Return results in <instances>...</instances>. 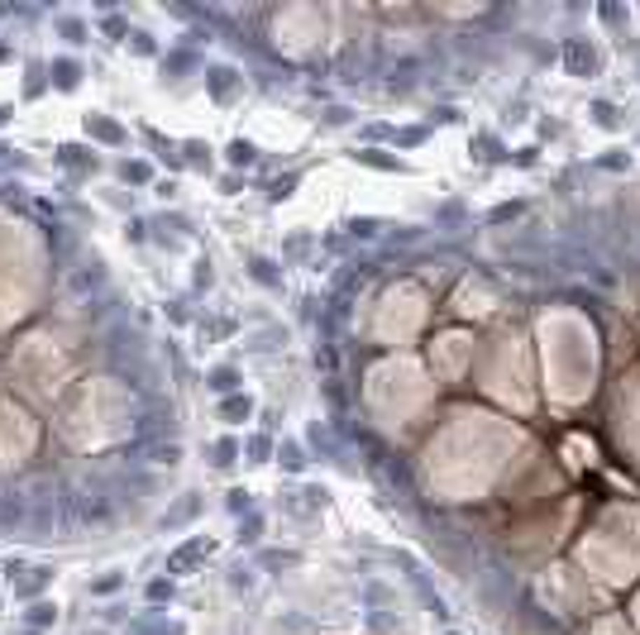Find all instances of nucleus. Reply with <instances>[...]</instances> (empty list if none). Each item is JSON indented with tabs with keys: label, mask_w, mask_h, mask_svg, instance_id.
<instances>
[{
	"label": "nucleus",
	"mask_w": 640,
	"mask_h": 635,
	"mask_svg": "<svg viewBox=\"0 0 640 635\" xmlns=\"http://www.w3.org/2000/svg\"><path fill=\"white\" fill-rule=\"evenodd\" d=\"M564 62L573 67V77H597V72H602L597 48H592V43H583V39H569V43H564Z\"/></svg>",
	"instance_id": "nucleus-1"
},
{
	"label": "nucleus",
	"mask_w": 640,
	"mask_h": 635,
	"mask_svg": "<svg viewBox=\"0 0 640 635\" xmlns=\"http://www.w3.org/2000/svg\"><path fill=\"white\" fill-rule=\"evenodd\" d=\"M211 550H215L211 540H206V535H196V540H187V545H182V550H177V554L167 559V568H172V573H187L191 564H201V559L211 554Z\"/></svg>",
	"instance_id": "nucleus-2"
},
{
	"label": "nucleus",
	"mask_w": 640,
	"mask_h": 635,
	"mask_svg": "<svg viewBox=\"0 0 640 635\" xmlns=\"http://www.w3.org/2000/svg\"><path fill=\"white\" fill-rule=\"evenodd\" d=\"M354 162H363V167H377V172H406V162L392 158V153H382V148H359Z\"/></svg>",
	"instance_id": "nucleus-3"
},
{
	"label": "nucleus",
	"mask_w": 640,
	"mask_h": 635,
	"mask_svg": "<svg viewBox=\"0 0 640 635\" xmlns=\"http://www.w3.org/2000/svg\"><path fill=\"white\" fill-rule=\"evenodd\" d=\"M206 382H211V392H220V397H235V392H239V382H244V372L225 363V368H211V377H206Z\"/></svg>",
	"instance_id": "nucleus-4"
},
{
	"label": "nucleus",
	"mask_w": 640,
	"mask_h": 635,
	"mask_svg": "<svg viewBox=\"0 0 640 635\" xmlns=\"http://www.w3.org/2000/svg\"><path fill=\"white\" fill-rule=\"evenodd\" d=\"M86 134H96V139H106V144H125V130L106 120V115H86Z\"/></svg>",
	"instance_id": "nucleus-5"
},
{
	"label": "nucleus",
	"mask_w": 640,
	"mask_h": 635,
	"mask_svg": "<svg viewBox=\"0 0 640 635\" xmlns=\"http://www.w3.org/2000/svg\"><path fill=\"white\" fill-rule=\"evenodd\" d=\"M220 416H225V421H249V416H253V397H244V392H235V397H225L220 401Z\"/></svg>",
	"instance_id": "nucleus-6"
},
{
	"label": "nucleus",
	"mask_w": 640,
	"mask_h": 635,
	"mask_svg": "<svg viewBox=\"0 0 640 635\" xmlns=\"http://www.w3.org/2000/svg\"><path fill=\"white\" fill-rule=\"evenodd\" d=\"M77 81H81V67L72 57H57L53 62V86L57 91H77Z\"/></svg>",
	"instance_id": "nucleus-7"
},
{
	"label": "nucleus",
	"mask_w": 640,
	"mask_h": 635,
	"mask_svg": "<svg viewBox=\"0 0 640 635\" xmlns=\"http://www.w3.org/2000/svg\"><path fill=\"white\" fill-rule=\"evenodd\" d=\"M225 162H230V167H253V162H258V148H253L249 139H235V144L225 148Z\"/></svg>",
	"instance_id": "nucleus-8"
},
{
	"label": "nucleus",
	"mask_w": 640,
	"mask_h": 635,
	"mask_svg": "<svg viewBox=\"0 0 640 635\" xmlns=\"http://www.w3.org/2000/svg\"><path fill=\"white\" fill-rule=\"evenodd\" d=\"M249 272H253V282H263V287H282V272H272V263L267 258H249Z\"/></svg>",
	"instance_id": "nucleus-9"
},
{
	"label": "nucleus",
	"mask_w": 640,
	"mask_h": 635,
	"mask_svg": "<svg viewBox=\"0 0 640 635\" xmlns=\"http://www.w3.org/2000/svg\"><path fill=\"white\" fill-rule=\"evenodd\" d=\"M57 158L67 162V167H96V153H86V148H77V144H62Z\"/></svg>",
	"instance_id": "nucleus-10"
},
{
	"label": "nucleus",
	"mask_w": 640,
	"mask_h": 635,
	"mask_svg": "<svg viewBox=\"0 0 640 635\" xmlns=\"http://www.w3.org/2000/svg\"><path fill=\"white\" fill-rule=\"evenodd\" d=\"M235 81H239V77H235V67H211V96H220V101H225Z\"/></svg>",
	"instance_id": "nucleus-11"
},
{
	"label": "nucleus",
	"mask_w": 640,
	"mask_h": 635,
	"mask_svg": "<svg viewBox=\"0 0 640 635\" xmlns=\"http://www.w3.org/2000/svg\"><path fill=\"white\" fill-rule=\"evenodd\" d=\"M592 120H597L602 130H616V125H621V110H616L612 101H592Z\"/></svg>",
	"instance_id": "nucleus-12"
},
{
	"label": "nucleus",
	"mask_w": 640,
	"mask_h": 635,
	"mask_svg": "<svg viewBox=\"0 0 640 635\" xmlns=\"http://www.w3.org/2000/svg\"><path fill=\"white\" fill-rule=\"evenodd\" d=\"M211 463L215 468H230V463H235V459H239V445H235V440H220V445H211Z\"/></svg>",
	"instance_id": "nucleus-13"
},
{
	"label": "nucleus",
	"mask_w": 640,
	"mask_h": 635,
	"mask_svg": "<svg viewBox=\"0 0 640 635\" xmlns=\"http://www.w3.org/2000/svg\"><path fill=\"white\" fill-rule=\"evenodd\" d=\"M196 511H201V502H196V492H187V502L177 506V511H167L162 526H177V521H187V516H196Z\"/></svg>",
	"instance_id": "nucleus-14"
},
{
	"label": "nucleus",
	"mask_w": 640,
	"mask_h": 635,
	"mask_svg": "<svg viewBox=\"0 0 640 635\" xmlns=\"http://www.w3.org/2000/svg\"><path fill=\"white\" fill-rule=\"evenodd\" d=\"M53 621H57L53 602H34V607H29V626H53Z\"/></svg>",
	"instance_id": "nucleus-15"
},
{
	"label": "nucleus",
	"mask_w": 640,
	"mask_h": 635,
	"mask_svg": "<svg viewBox=\"0 0 640 635\" xmlns=\"http://www.w3.org/2000/svg\"><path fill=\"white\" fill-rule=\"evenodd\" d=\"M182 148H187V162H191V167H211V148H206L201 139H187Z\"/></svg>",
	"instance_id": "nucleus-16"
},
{
	"label": "nucleus",
	"mask_w": 640,
	"mask_h": 635,
	"mask_svg": "<svg viewBox=\"0 0 640 635\" xmlns=\"http://www.w3.org/2000/svg\"><path fill=\"white\" fill-rule=\"evenodd\" d=\"M516 215H526V201H502L487 220H492V225H507V220H516Z\"/></svg>",
	"instance_id": "nucleus-17"
},
{
	"label": "nucleus",
	"mask_w": 640,
	"mask_h": 635,
	"mask_svg": "<svg viewBox=\"0 0 640 635\" xmlns=\"http://www.w3.org/2000/svg\"><path fill=\"white\" fill-rule=\"evenodd\" d=\"M244 449L253 454V463H267V454H272V440H267V435H249V440H244Z\"/></svg>",
	"instance_id": "nucleus-18"
},
{
	"label": "nucleus",
	"mask_w": 640,
	"mask_h": 635,
	"mask_svg": "<svg viewBox=\"0 0 640 635\" xmlns=\"http://www.w3.org/2000/svg\"><path fill=\"white\" fill-rule=\"evenodd\" d=\"M277 459H282V463H287L292 473H301V468H306V454H301V445H292V440H287V445L277 449Z\"/></svg>",
	"instance_id": "nucleus-19"
},
{
	"label": "nucleus",
	"mask_w": 640,
	"mask_h": 635,
	"mask_svg": "<svg viewBox=\"0 0 640 635\" xmlns=\"http://www.w3.org/2000/svg\"><path fill=\"white\" fill-rule=\"evenodd\" d=\"M377 230H382V220H373V215H363V220H349V235H354V239H373Z\"/></svg>",
	"instance_id": "nucleus-20"
},
{
	"label": "nucleus",
	"mask_w": 640,
	"mask_h": 635,
	"mask_svg": "<svg viewBox=\"0 0 640 635\" xmlns=\"http://www.w3.org/2000/svg\"><path fill=\"white\" fill-rule=\"evenodd\" d=\"M120 177H125V182H148L153 172H148V162H125V167H120Z\"/></svg>",
	"instance_id": "nucleus-21"
},
{
	"label": "nucleus",
	"mask_w": 640,
	"mask_h": 635,
	"mask_svg": "<svg viewBox=\"0 0 640 635\" xmlns=\"http://www.w3.org/2000/svg\"><path fill=\"white\" fill-rule=\"evenodd\" d=\"M597 167H607V172H621V167H631V153H621V148H612L607 158H597Z\"/></svg>",
	"instance_id": "nucleus-22"
},
{
	"label": "nucleus",
	"mask_w": 640,
	"mask_h": 635,
	"mask_svg": "<svg viewBox=\"0 0 640 635\" xmlns=\"http://www.w3.org/2000/svg\"><path fill=\"white\" fill-rule=\"evenodd\" d=\"M292 186H296V177H277V182H272V191H267V201H287V196H292Z\"/></svg>",
	"instance_id": "nucleus-23"
},
{
	"label": "nucleus",
	"mask_w": 640,
	"mask_h": 635,
	"mask_svg": "<svg viewBox=\"0 0 640 635\" xmlns=\"http://www.w3.org/2000/svg\"><path fill=\"white\" fill-rule=\"evenodd\" d=\"M167 597H172V582H167V578L148 582V602H167Z\"/></svg>",
	"instance_id": "nucleus-24"
},
{
	"label": "nucleus",
	"mask_w": 640,
	"mask_h": 635,
	"mask_svg": "<svg viewBox=\"0 0 640 635\" xmlns=\"http://www.w3.org/2000/svg\"><path fill=\"white\" fill-rule=\"evenodd\" d=\"M120 582H125V573H106V578H96V582H91V592H115Z\"/></svg>",
	"instance_id": "nucleus-25"
},
{
	"label": "nucleus",
	"mask_w": 640,
	"mask_h": 635,
	"mask_svg": "<svg viewBox=\"0 0 640 635\" xmlns=\"http://www.w3.org/2000/svg\"><path fill=\"white\" fill-rule=\"evenodd\" d=\"M392 139H397V144H401V148H411V144H421V139H426V130H392Z\"/></svg>",
	"instance_id": "nucleus-26"
},
{
	"label": "nucleus",
	"mask_w": 640,
	"mask_h": 635,
	"mask_svg": "<svg viewBox=\"0 0 640 635\" xmlns=\"http://www.w3.org/2000/svg\"><path fill=\"white\" fill-rule=\"evenodd\" d=\"M62 34H67L72 43H81V39H86V25H81V20H62Z\"/></svg>",
	"instance_id": "nucleus-27"
},
{
	"label": "nucleus",
	"mask_w": 640,
	"mask_h": 635,
	"mask_svg": "<svg viewBox=\"0 0 640 635\" xmlns=\"http://www.w3.org/2000/svg\"><path fill=\"white\" fill-rule=\"evenodd\" d=\"M258 530H263V521L249 516V526H239V545H244V540H258Z\"/></svg>",
	"instance_id": "nucleus-28"
},
{
	"label": "nucleus",
	"mask_w": 640,
	"mask_h": 635,
	"mask_svg": "<svg viewBox=\"0 0 640 635\" xmlns=\"http://www.w3.org/2000/svg\"><path fill=\"white\" fill-rule=\"evenodd\" d=\"M249 492H244V487H235V492H230V511H249Z\"/></svg>",
	"instance_id": "nucleus-29"
},
{
	"label": "nucleus",
	"mask_w": 640,
	"mask_h": 635,
	"mask_svg": "<svg viewBox=\"0 0 640 635\" xmlns=\"http://www.w3.org/2000/svg\"><path fill=\"white\" fill-rule=\"evenodd\" d=\"M263 564H272V568H287V564H296V554H277V550H272V554H263Z\"/></svg>",
	"instance_id": "nucleus-30"
},
{
	"label": "nucleus",
	"mask_w": 640,
	"mask_h": 635,
	"mask_svg": "<svg viewBox=\"0 0 640 635\" xmlns=\"http://www.w3.org/2000/svg\"><path fill=\"white\" fill-rule=\"evenodd\" d=\"M134 39V53H153V39H148V34H130Z\"/></svg>",
	"instance_id": "nucleus-31"
},
{
	"label": "nucleus",
	"mask_w": 640,
	"mask_h": 635,
	"mask_svg": "<svg viewBox=\"0 0 640 635\" xmlns=\"http://www.w3.org/2000/svg\"><path fill=\"white\" fill-rule=\"evenodd\" d=\"M10 115H15V110H10V106H0V125H5V120H10Z\"/></svg>",
	"instance_id": "nucleus-32"
}]
</instances>
